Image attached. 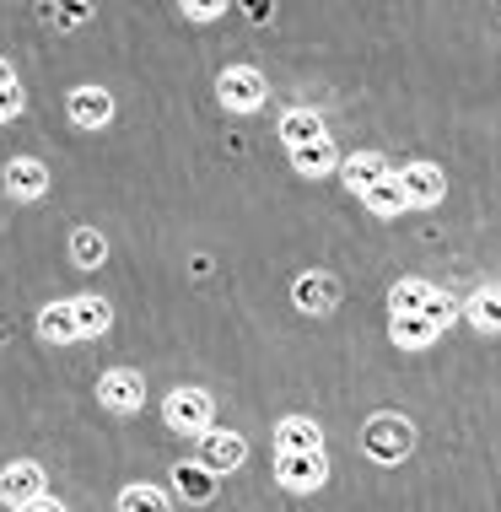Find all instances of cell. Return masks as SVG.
I'll list each match as a JSON object with an SVG mask.
<instances>
[{
    "instance_id": "cell-1",
    "label": "cell",
    "mask_w": 501,
    "mask_h": 512,
    "mask_svg": "<svg viewBox=\"0 0 501 512\" xmlns=\"http://www.w3.org/2000/svg\"><path fill=\"white\" fill-rule=\"evenodd\" d=\"M361 448H367L372 464H399V459H410V448H415V426L394 410H378L361 426Z\"/></svg>"
},
{
    "instance_id": "cell-2",
    "label": "cell",
    "mask_w": 501,
    "mask_h": 512,
    "mask_svg": "<svg viewBox=\"0 0 501 512\" xmlns=\"http://www.w3.org/2000/svg\"><path fill=\"white\" fill-rule=\"evenodd\" d=\"M216 98L227 114H259L264 98H270V81H264L259 65H227L216 76Z\"/></svg>"
},
{
    "instance_id": "cell-3",
    "label": "cell",
    "mask_w": 501,
    "mask_h": 512,
    "mask_svg": "<svg viewBox=\"0 0 501 512\" xmlns=\"http://www.w3.org/2000/svg\"><path fill=\"white\" fill-rule=\"evenodd\" d=\"M324 480H329V453L324 448H313V453H275V486H281V491L313 496Z\"/></svg>"
},
{
    "instance_id": "cell-4",
    "label": "cell",
    "mask_w": 501,
    "mask_h": 512,
    "mask_svg": "<svg viewBox=\"0 0 501 512\" xmlns=\"http://www.w3.org/2000/svg\"><path fill=\"white\" fill-rule=\"evenodd\" d=\"M211 415H216V405L205 389H173L162 399V421L173 426L178 437H205L211 432Z\"/></svg>"
},
{
    "instance_id": "cell-5",
    "label": "cell",
    "mask_w": 501,
    "mask_h": 512,
    "mask_svg": "<svg viewBox=\"0 0 501 512\" xmlns=\"http://www.w3.org/2000/svg\"><path fill=\"white\" fill-rule=\"evenodd\" d=\"M97 405L114 410V415H135L146 405V378L135 367H108L103 378H97Z\"/></svg>"
},
{
    "instance_id": "cell-6",
    "label": "cell",
    "mask_w": 501,
    "mask_h": 512,
    "mask_svg": "<svg viewBox=\"0 0 501 512\" xmlns=\"http://www.w3.org/2000/svg\"><path fill=\"white\" fill-rule=\"evenodd\" d=\"M399 168L383 157V151H351V157L340 162V184L351 189V195H367V189H378L383 178H394Z\"/></svg>"
},
{
    "instance_id": "cell-7",
    "label": "cell",
    "mask_w": 501,
    "mask_h": 512,
    "mask_svg": "<svg viewBox=\"0 0 501 512\" xmlns=\"http://www.w3.org/2000/svg\"><path fill=\"white\" fill-rule=\"evenodd\" d=\"M200 464H211L216 475H232V469H243V464H248V437L211 426V432L200 437Z\"/></svg>"
},
{
    "instance_id": "cell-8",
    "label": "cell",
    "mask_w": 501,
    "mask_h": 512,
    "mask_svg": "<svg viewBox=\"0 0 501 512\" xmlns=\"http://www.w3.org/2000/svg\"><path fill=\"white\" fill-rule=\"evenodd\" d=\"M65 114H71V124H81V130H108V124H114V92L108 87H76L71 98H65Z\"/></svg>"
},
{
    "instance_id": "cell-9",
    "label": "cell",
    "mask_w": 501,
    "mask_h": 512,
    "mask_svg": "<svg viewBox=\"0 0 501 512\" xmlns=\"http://www.w3.org/2000/svg\"><path fill=\"white\" fill-rule=\"evenodd\" d=\"M38 496H44V464H33V459L6 464V475H0V502L17 512L27 502H38Z\"/></svg>"
},
{
    "instance_id": "cell-10",
    "label": "cell",
    "mask_w": 501,
    "mask_h": 512,
    "mask_svg": "<svg viewBox=\"0 0 501 512\" xmlns=\"http://www.w3.org/2000/svg\"><path fill=\"white\" fill-rule=\"evenodd\" d=\"M291 302H297L302 313H313V318H324L340 308V281L324 270H308V275H297V286H291Z\"/></svg>"
},
{
    "instance_id": "cell-11",
    "label": "cell",
    "mask_w": 501,
    "mask_h": 512,
    "mask_svg": "<svg viewBox=\"0 0 501 512\" xmlns=\"http://www.w3.org/2000/svg\"><path fill=\"white\" fill-rule=\"evenodd\" d=\"M6 195L17 205H33L49 195V168L38 157H11L6 162Z\"/></svg>"
},
{
    "instance_id": "cell-12",
    "label": "cell",
    "mask_w": 501,
    "mask_h": 512,
    "mask_svg": "<svg viewBox=\"0 0 501 512\" xmlns=\"http://www.w3.org/2000/svg\"><path fill=\"white\" fill-rule=\"evenodd\" d=\"M399 184H405V195H410L415 211L442 205V195H448V178H442L437 162H410V168H399Z\"/></svg>"
},
{
    "instance_id": "cell-13",
    "label": "cell",
    "mask_w": 501,
    "mask_h": 512,
    "mask_svg": "<svg viewBox=\"0 0 501 512\" xmlns=\"http://www.w3.org/2000/svg\"><path fill=\"white\" fill-rule=\"evenodd\" d=\"M388 340H394L399 351H426V345L442 340V329L431 324L426 313H388Z\"/></svg>"
},
{
    "instance_id": "cell-14",
    "label": "cell",
    "mask_w": 501,
    "mask_h": 512,
    "mask_svg": "<svg viewBox=\"0 0 501 512\" xmlns=\"http://www.w3.org/2000/svg\"><path fill=\"white\" fill-rule=\"evenodd\" d=\"M38 340H49V345H76V340H81L76 297H65V302H49V308L38 313Z\"/></svg>"
},
{
    "instance_id": "cell-15",
    "label": "cell",
    "mask_w": 501,
    "mask_h": 512,
    "mask_svg": "<svg viewBox=\"0 0 501 512\" xmlns=\"http://www.w3.org/2000/svg\"><path fill=\"white\" fill-rule=\"evenodd\" d=\"M313 448H324V426L313 415H286L275 426V453H313Z\"/></svg>"
},
{
    "instance_id": "cell-16",
    "label": "cell",
    "mask_w": 501,
    "mask_h": 512,
    "mask_svg": "<svg viewBox=\"0 0 501 512\" xmlns=\"http://www.w3.org/2000/svg\"><path fill=\"white\" fill-rule=\"evenodd\" d=\"M340 146H334L329 141V135H324V141H308V146H297V151H291V168H297L302 178H329V173H340Z\"/></svg>"
},
{
    "instance_id": "cell-17",
    "label": "cell",
    "mask_w": 501,
    "mask_h": 512,
    "mask_svg": "<svg viewBox=\"0 0 501 512\" xmlns=\"http://www.w3.org/2000/svg\"><path fill=\"white\" fill-rule=\"evenodd\" d=\"M275 130H281L286 151H297V146H308V141H324V135H329V130H324V119H318L313 108H286Z\"/></svg>"
},
{
    "instance_id": "cell-18",
    "label": "cell",
    "mask_w": 501,
    "mask_h": 512,
    "mask_svg": "<svg viewBox=\"0 0 501 512\" xmlns=\"http://www.w3.org/2000/svg\"><path fill=\"white\" fill-rule=\"evenodd\" d=\"M464 318L480 329V335H501V281L480 286V292L464 302Z\"/></svg>"
},
{
    "instance_id": "cell-19",
    "label": "cell",
    "mask_w": 501,
    "mask_h": 512,
    "mask_svg": "<svg viewBox=\"0 0 501 512\" xmlns=\"http://www.w3.org/2000/svg\"><path fill=\"white\" fill-rule=\"evenodd\" d=\"M173 491L184 502H211L216 496V469L211 464H178L173 469Z\"/></svg>"
},
{
    "instance_id": "cell-20",
    "label": "cell",
    "mask_w": 501,
    "mask_h": 512,
    "mask_svg": "<svg viewBox=\"0 0 501 512\" xmlns=\"http://www.w3.org/2000/svg\"><path fill=\"white\" fill-rule=\"evenodd\" d=\"M361 205H367V211L372 216H405V211H415V205H410V195H405V184H399V173L394 178H383V184L378 189H367V195H361Z\"/></svg>"
},
{
    "instance_id": "cell-21",
    "label": "cell",
    "mask_w": 501,
    "mask_h": 512,
    "mask_svg": "<svg viewBox=\"0 0 501 512\" xmlns=\"http://www.w3.org/2000/svg\"><path fill=\"white\" fill-rule=\"evenodd\" d=\"M437 292L431 281L421 275H405V281H394V292H388V313H426V297Z\"/></svg>"
},
{
    "instance_id": "cell-22",
    "label": "cell",
    "mask_w": 501,
    "mask_h": 512,
    "mask_svg": "<svg viewBox=\"0 0 501 512\" xmlns=\"http://www.w3.org/2000/svg\"><path fill=\"white\" fill-rule=\"evenodd\" d=\"M119 512H173V496H167L162 486H124L119 491Z\"/></svg>"
},
{
    "instance_id": "cell-23",
    "label": "cell",
    "mask_w": 501,
    "mask_h": 512,
    "mask_svg": "<svg viewBox=\"0 0 501 512\" xmlns=\"http://www.w3.org/2000/svg\"><path fill=\"white\" fill-rule=\"evenodd\" d=\"M76 318H81V340H97L114 324V308H108L103 297H76Z\"/></svg>"
},
{
    "instance_id": "cell-24",
    "label": "cell",
    "mask_w": 501,
    "mask_h": 512,
    "mask_svg": "<svg viewBox=\"0 0 501 512\" xmlns=\"http://www.w3.org/2000/svg\"><path fill=\"white\" fill-rule=\"evenodd\" d=\"M71 259L81 270H97L108 259V243H103V232H92V227H76L71 232Z\"/></svg>"
},
{
    "instance_id": "cell-25",
    "label": "cell",
    "mask_w": 501,
    "mask_h": 512,
    "mask_svg": "<svg viewBox=\"0 0 501 512\" xmlns=\"http://www.w3.org/2000/svg\"><path fill=\"white\" fill-rule=\"evenodd\" d=\"M22 81L17 76H11V65H6V71H0V124H11V119H17L22 114Z\"/></svg>"
},
{
    "instance_id": "cell-26",
    "label": "cell",
    "mask_w": 501,
    "mask_h": 512,
    "mask_svg": "<svg viewBox=\"0 0 501 512\" xmlns=\"http://www.w3.org/2000/svg\"><path fill=\"white\" fill-rule=\"evenodd\" d=\"M426 318H431V324H437V329H448L453 318H458V302H453V297H448V292H442V286H437V292L426 297Z\"/></svg>"
},
{
    "instance_id": "cell-27",
    "label": "cell",
    "mask_w": 501,
    "mask_h": 512,
    "mask_svg": "<svg viewBox=\"0 0 501 512\" xmlns=\"http://www.w3.org/2000/svg\"><path fill=\"white\" fill-rule=\"evenodd\" d=\"M178 6H184L189 22H216V17H227L232 0H178Z\"/></svg>"
},
{
    "instance_id": "cell-28",
    "label": "cell",
    "mask_w": 501,
    "mask_h": 512,
    "mask_svg": "<svg viewBox=\"0 0 501 512\" xmlns=\"http://www.w3.org/2000/svg\"><path fill=\"white\" fill-rule=\"evenodd\" d=\"M17 512H65V502H54V496H38V502H27Z\"/></svg>"
}]
</instances>
